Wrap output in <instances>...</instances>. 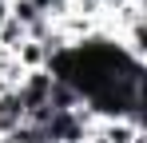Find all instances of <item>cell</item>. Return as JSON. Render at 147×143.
<instances>
[{
  "label": "cell",
  "mask_w": 147,
  "mask_h": 143,
  "mask_svg": "<svg viewBox=\"0 0 147 143\" xmlns=\"http://www.w3.org/2000/svg\"><path fill=\"white\" fill-rule=\"evenodd\" d=\"M8 56H12V64L20 72H44L48 68V48L40 44V40H24V44L12 48Z\"/></svg>",
  "instance_id": "2"
},
{
  "label": "cell",
  "mask_w": 147,
  "mask_h": 143,
  "mask_svg": "<svg viewBox=\"0 0 147 143\" xmlns=\"http://www.w3.org/2000/svg\"><path fill=\"white\" fill-rule=\"evenodd\" d=\"M96 135L103 143H135L143 135V119H103L96 123Z\"/></svg>",
  "instance_id": "1"
},
{
  "label": "cell",
  "mask_w": 147,
  "mask_h": 143,
  "mask_svg": "<svg viewBox=\"0 0 147 143\" xmlns=\"http://www.w3.org/2000/svg\"><path fill=\"white\" fill-rule=\"evenodd\" d=\"M12 20V0H0V28Z\"/></svg>",
  "instance_id": "3"
}]
</instances>
